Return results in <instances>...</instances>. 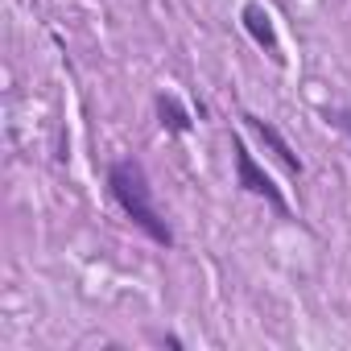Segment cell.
Segmentation results:
<instances>
[{"mask_svg": "<svg viewBox=\"0 0 351 351\" xmlns=\"http://www.w3.org/2000/svg\"><path fill=\"white\" fill-rule=\"evenodd\" d=\"M108 186H112V199L124 207V215H128L153 244H161V248L173 244L169 223H165L161 211L153 207V186H149V173H145L141 161H132V157L116 161V165L108 169Z\"/></svg>", "mask_w": 351, "mask_h": 351, "instance_id": "1", "label": "cell"}, {"mask_svg": "<svg viewBox=\"0 0 351 351\" xmlns=\"http://www.w3.org/2000/svg\"><path fill=\"white\" fill-rule=\"evenodd\" d=\"M232 153H236V182L248 191V195H261L277 215H285L289 219V203H285V195L277 191V182L269 178V173L256 165V157H252V149L240 141V136H232Z\"/></svg>", "mask_w": 351, "mask_h": 351, "instance_id": "2", "label": "cell"}, {"mask_svg": "<svg viewBox=\"0 0 351 351\" xmlns=\"http://www.w3.org/2000/svg\"><path fill=\"white\" fill-rule=\"evenodd\" d=\"M240 21H244L248 38H252L273 62L285 58V54H281V42H277V34H273V21H269V13H265V5H256V0H252V5H244V9H240Z\"/></svg>", "mask_w": 351, "mask_h": 351, "instance_id": "3", "label": "cell"}, {"mask_svg": "<svg viewBox=\"0 0 351 351\" xmlns=\"http://www.w3.org/2000/svg\"><path fill=\"white\" fill-rule=\"evenodd\" d=\"M240 120H244V124H248V128H252V132H256V136H261L269 149H273V157H277V161H281L289 173H302V157L289 149V141H285V136H281V132H277L269 120H261V116H252V112H244Z\"/></svg>", "mask_w": 351, "mask_h": 351, "instance_id": "4", "label": "cell"}, {"mask_svg": "<svg viewBox=\"0 0 351 351\" xmlns=\"http://www.w3.org/2000/svg\"><path fill=\"white\" fill-rule=\"evenodd\" d=\"M157 116H161V124L169 128V132H191V112L173 99V95H157Z\"/></svg>", "mask_w": 351, "mask_h": 351, "instance_id": "5", "label": "cell"}, {"mask_svg": "<svg viewBox=\"0 0 351 351\" xmlns=\"http://www.w3.org/2000/svg\"><path fill=\"white\" fill-rule=\"evenodd\" d=\"M347 128H351V120H347Z\"/></svg>", "mask_w": 351, "mask_h": 351, "instance_id": "6", "label": "cell"}]
</instances>
